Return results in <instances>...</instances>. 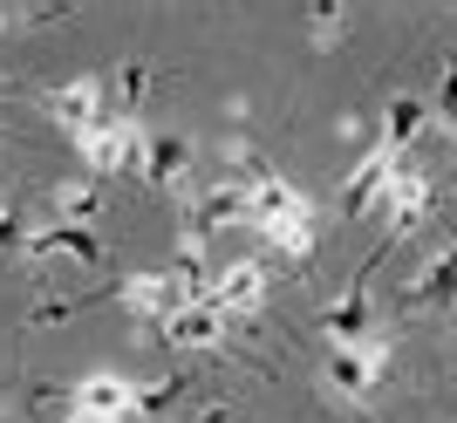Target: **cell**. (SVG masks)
Wrapping results in <instances>:
<instances>
[{
    "instance_id": "obj_1",
    "label": "cell",
    "mask_w": 457,
    "mask_h": 423,
    "mask_svg": "<svg viewBox=\"0 0 457 423\" xmlns=\"http://www.w3.org/2000/svg\"><path fill=\"white\" fill-rule=\"evenodd\" d=\"M253 226L267 232V246H280L287 260H307L314 253V212L307 198L287 185V178H260L253 185Z\"/></svg>"
},
{
    "instance_id": "obj_2",
    "label": "cell",
    "mask_w": 457,
    "mask_h": 423,
    "mask_svg": "<svg viewBox=\"0 0 457 423\" xmlns=\"http://www.w3.org/2000/svg\"><path fill=\"white\" fill-rule=\"evenodd\" d=\"M137 403H144V389L130 376H116V369H89L76 389H69V410L76 417H96V423H137Z\"/></svg>"
},
{
    "instance_id": "obj_3",
    "label": "cell",
    "mask_w": 457,
    "mask_h": 423,
    "mask_svg": "<svg viewBox=\"0 0 457 423\" xmlns=\"http://www.w3.org/2000/svg\"><path fill=\"white\" fill-rule=\"evenodd\" d=\"M144 137L151 130H137V116H110V123H96V130L82 137V164H89L96 178L144 171Z\"/></svg>"
},
{
    "instance_id": "obj_4",
    "label": "cell",
    "mask_w": 457,
    "mask_h": 423,
    "mask_svg": "<svg viewBox=\"0 0 457 423\" xmlns=\"http://www.w3.org/2000/svg\"><path fill=\"white\" fill-rule=\"evenodd\" d=\"M116 301H123V308L137 314V321H151V328H164L171 321L178 308H191V301H198V294L185 287V280H178L171 267H157V273H130V280H123V287H116Z\"/></svg>"
},
{
    "instance_id": "obj_5",
    "label": "cell",
    "mask_w": 457,
    "mask_h": 423,
    "mask_svg": "<svg viewBox=\"0 0 457 423\" xmlns=\"http://www.w3.org/2000/svg\"><path fill=\"white\" fill-rule=\"evenodd\" d=\"M48 116H55L62 130L82 144V137H89L96 123H110L116 110H103V82L82 76V82H62V89H48Z\"/></svg>"
},
{
    "instance_id": "obj_6",
    "label": "cell",
    "mask_w": 457,
    "mask_h": 423,
    "mask_svg": "<svg viewBox=\"0 0 457 423\" xmlns=\"http://www.w3.org/2000/svg\"><path fill=\"white\" fill-rule=\"evenodd\" d=\"M376 383H382V348H376V342L328 348V389H335V396L362 403V396H376Z\"/></svg>"
},
{
    "instance_id": "obj_7",
    "label": "cell",
    "mask_w": 457,
    "mask_h": 423,
    "mask_svg": "<svg viewBox=\"0 0 457 423\" xmlns=\"http://www.w3.org/2000/svg\"><path fill=\"white\" fill-rule=\"evenodd\" d=\"M205 301L219 314H253L260 301H267V273H260V260H232V267H219Z\"/></svg>"
},
{
    "instance_id": "obj_8",
    "label": "cell",
    "mask_w": 457,
    "mask_h": 423,
    "mask_svg": "<svg viewBox=\"0 0 457 423\" xmlns=\"http://www.w3.org/2000/svg\"><path fill=\"white\" fill-rule=\"evenodd\" d=\"M389 178H396V157L369 151L355 171H348L342 185V219H362V212H382V198H389Z\"/></svg>"
},
{
    "instance_id": "obj_9",
    "label": "cell",
    "mask_w": 457,
    "mask_h": 423,
    "mask_svg": "<svg viewBox=\"0 0 457 423\" xmlns=\"http://www.w3.org/2000/svg\"><path fill=\"white\" fill-rule=\"evenodd\" d=\"M191 171V137L185 130H151L144 137V178H151L157 192H178Z\"/></svg>"
},
{
    "instance_id": "obj_10",
    "label": "cell",
    "mask_w": 457,
    "mask_h": 423,
    "mask_svg": "<svg viewBox=\"0 0 457 423\" xmlns=\"http://www.w3.org/2000/svg\"><path fill=\"white\" fill-rule=\"evenodd\" d=\"M157 335H164L171 348H219L226 342V314L212 308V301H191V308H178Z\"/></svg>"
},
{
    "instance_id": "obj_11",
    "label": "cell",
    "mask_w": 457,
    "mask_h": 423,
    "mask_svg": "<svg viewBox=\"0 0 457 423\" xmlns=\"http://www.w3.org/2000/svg\"><path fill=\"white\" fill-rule=\"evenodd\" d=\"M423 123H430V103L389 96V110H382V144H376V151H382V157H403V151L423 137Z\"/></svg>"
},
{
    "instance_id": "obj_12",
    "label": "cell",
    "mask_w": 457,
    "mask_h": 423,
    "mask_svg": "<svg viewBox=\"0 0 457 423\" xmlns=\"http://www.w3.org/2000/svg\"><path fill=\"white\" fill-rule=\"evenodd\" d=\"M328 342H335V348L369 342V273H355V287L328 308Z\"/></svg>"
},
{
    "instance_id": "obj_13",
    "label": "cell",
    "mask_w": 457,
    "mask_h": 423,
    "mask_svg": "<svg viewBox=\"0 0 457 423\" xmlns=\"http://www.w3.org/2000/svg\"><path fill=\"white\" fill-rule=\"evenodd\" d=\"M28 253H35V260H48V253H69V260H82V267H103V239H96L89 226H41L35 239H28Z\"/></svg>"
},
{
    "instance_id": "obj_14",
    "label": "cell",
    "mask_w": 457,
    "mask_h": 423,
    "mask_svg": "<svg viewBox=\"0 0 457 423\" xmlns=\"http://www.w3.org/2000/svg\"><path fill=\"white\" fill-rule=\"evenodd\" d=\"M96 212H103V192H96L89 178H69V185H55V219H62V226H89Z\"/></svg>"
},
{
    "instance_id": "obj_15",
    "label": "cell",
    "mask_w": 457,
    "mask_h": 423,
    "mask_svg": "<svg viewBox=\"0 0 457 423\" xmlns=\"http://www.w3.org/2000/svg\"><path fill=\"white\" fill-rule=\"evenodd\" d=\"M314 35H342V7H314Z\"/></svg>"
}]
</instances>
